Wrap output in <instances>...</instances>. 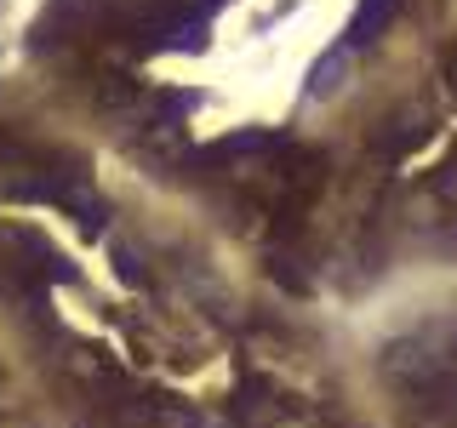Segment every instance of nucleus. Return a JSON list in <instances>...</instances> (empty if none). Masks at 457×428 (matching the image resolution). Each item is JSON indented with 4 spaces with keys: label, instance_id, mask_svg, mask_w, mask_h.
Listing matches in <instances>:
<instances>
[{
    "label": "nucleus",
    "instance_id": "1",
    "mask_svg": "<svg viewBox=\"0 0 457 428\" xmlns=\"http://www.w3.org/2000/svg\"><path fill=\"white\" fill-rule=\"evenodd\" d=\"M228 297L69 132L0 120V325L63 428H206Z\"/></svg>",
    "mask_w": 457,
    "mask_h": 428
},
{
    "label": "nucleus",
    "instance_id": "4",
    "mask_svg": "<svg viewBox=\"0 0 457 428\" xmlns=\"http://www.w3.org/2000/svg\"><path fill=\"white\" fill-rule=\"evenodd\" d=\"M440 69H446V86L457 92V46H446V63H440Z\"/></svg>",
    "mask_w": 457,
    "mask_h": 428
},
{
    "label": "nucleus",
    "instance_id": "5",
    "mask_svg": "<svg viewBox=\"0 0 457 428\" xmlns=\"http://www.w3.org/2000/svg\"><path fill=\"white\" fill-rule=\"evenodd\" d=\"M0 18H6V0H0Z\"/></svg>",
    "mask_w": 457,
    "mask_h": 428
},
{
    "label": "nucleus",
    "instance_id": "3",
    "mask_svg": "<svg viewBox=\"0 0 457 428\" xmlns=\"http://www.w3.org/2000/svg\"><path fill=\"white\" fill-rule=\"evenodd\" d=\"M0 428H46V399L18 360V349L6 342H0Z\"/></svg>",
    "mask_w": 457,
    "mask_h": 428
},
{
    "label": "nucleus",
    "instance_id": "2",
    "mask_svg": "<svg viewBox=\"0 0 457 428\" xmlns=\"http://www.w3.org/2000/svg\"><path fill=\"white\" fill-rule=\"evenodd\" d=\"M378 371L395 383V389H423V383H440V377H457V325H428V332H411V337H395L383 349Z\"/></svg>",
    "mask_w": 457,
    "mask_h": 428
}]
</instances>
